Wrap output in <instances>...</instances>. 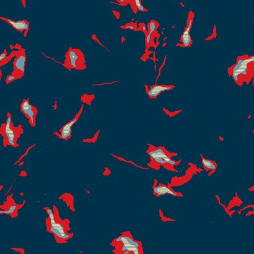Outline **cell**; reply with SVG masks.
<instances>
[{
    "mask_svg": "<svg viewBox=\"0 0 254 254\" xmlns=\"http://www.w3.org/2000/svg\"><path fill=\"white\" fill-rule=\"evenodd\" d=\"M180 3V5H181L182 7H183V8H185V7L186 6L185 5H184V3H183V2H180V3Z\"/></svg>",
    "mask_w": 254,
    "mask_h": 254,
    "instance_id": "32",
    "label": "cell"
},
{
    "mask_svg": "<svg viewBox=\"0 0 254 254\" xmlns=\"http://www.w3.org/2000/svg\"><path fill=\"white\" fill-rule=\"evenodd\" d=\"M249 118H251V115H249V117H248V119H249Z\"/></svg>",
    "mask_w": 254,
    "mask_h": 254,
    "instance_id": "37",
    "label": "cell"
},
{
    "mask_svg": "<svg viewBox=\"0 0 254 254\" xmlns=\"http://www.w3.org/2000/svg\"><path fill=\"white\" fill-rule=\"evenodd\" d=\"M0 18H1V19L3 20V21L8 23L9 26H11L13 29L16 30V31L23 33L24 37L27 36V34H28L30 29V23L27 21L26 19L14 21V20H12L7 18H3V17H1Z\"/></svg>",
    "mask_w": 254,
    "mask_h": 254,
    "instance_id": "12",
    "label": "cell"
},
{
    "mask_svg": "<svg viewBox=\"0 0 254 254\" xmlns=\"http://www.w3.org/2000/svg\"><path fill=\"white\" fill-rule=\"evenodd\" d=\"M20 110L28 119L29 124L32 127L36 126V118L38 113V108L33 104H30V99H24L20 104Z\"/></svg>",
    "mask_w": 254,
    "mask_h": 254,
    "instance_id": "10",
    "label": "cell"
},
{
    "mask_svg": "<svg viewBox=\"0 0 254 254\" xmlns=\"http://www.w3.org/2000/svg\"><path fill=\"white\" fill-rule=\"evenodd\" d=\"M200 156L201 158L202 164L206 170L214 172L216 170L217 167V165L216 162L213 161L209 160V159L204 158L201 155Z\"/></svg>",
    "mask_w": 254,
    "mask_h": 254,
    "instance_id": "16",
    "label": "cell"
},
{
    "mask_svg": "<svg viewBox=\"0 0 254 254\" xmlns=\"http://www.w3.org/2000/svg\"><path fill=\"white\" fill-rule=\"evenodd\" d=\"M17 79H19V78L17 76L16 74L12 73L11 74H9L8 76L6 77V79H5V84H8L9 83L12 82L13 81H14Z\"/></svg>",
    "mask_w": 254,
    "mask_h": 254,
    "instance_id": "23",
    "label": "cell"
},
{
    "mask_svg": "<svg viewBox=\"0 0 254 254\" xmlns=\"http://www.w3.org/2000/svg\"><path fill=\"white\" fill-rule=\"evenodd\" d=\"M60 200L63 201L65 203L68 208H69L72 212H75V207H74V197L72 194L69 193H65L60 195L58 197Z\"/></svg>",
    "mask_w": 254,
    "mask_h": 254,
    "instance_id": "15",
    "label": "cell"
},
{
    "mask_svg": "<svg viewBox=\"0 0 254 254\" xmlns=\"http://www.w3.org/2000/svg\"><path fill=\"white\" fill-rule=\"evenodd\" d=\"M84 108V105H82V106H80L78 112L76 114V115L72 119L70 120L69 122H68L66 124L63 125L58 131L54 132V134L61 140H64L65 141H69L71 137H72V127L77 123L78 120L80 119L81 115H82L83 113Z\"/></svg>",
    "mask_w": 254,
    "mask_h": 254,
    "instance_id": "8",
    "label": "cell"
},
{
    "mask_svg": "<svg viewBox=\"0 0 254 254\" xmlns=\"http://www.w3.org/2000/svg\"><path fill=\"white\" fill-rule=\"evenodd\" d=\"M152 191H153V194L157 197H161V196L167 194H169L174 197H177L179 195L177 193L174 191L170 187L164 184L157 183V181H155V184L153 185Z\"/></svg>",
    "mask_w": 254,
    "mask_h": 254,
    "instance_id": "14",
    "label": "cell"
},
{
    "mask_svg": "<svg viewBox=\"0 0 254 254\" xmlns=\"http://www.w3.org/2000/svg\"><path fill=\"white\" fill-rule=\"evenodd\" d=\"M167 42H165V43H164L163 44H162V47H163V48H165V47L166 46H167Z\"/></svg>",
    "mask_w": 254,
    "mask_h": 254,
    "instance_id": "33",
    "label": "cell"
},
{
    "mask_svg": "<svg viewBox=\"0 0 254 254\" xmlns=\"http://www.w3.org/2000/svg\"><path fill=\"white\" fill-rule=\"evenodd\" d=\"M27 57L25 49L20 48L18 51H16L15 58L13 62V74H16L19 78L24 76Z\"/></svg>",
    "mask_w": 254,
    "mask_h": 254,
    "instance_id": "9",
    "label": "cell"
},
{
    "mask_svg": "<svg viewBox=\"0 0 254 254\" xmlns=\"http://www.w3.org/2000/svg\"><path fill=\"white\" fill-rule=\"evenodd\" d=\"M145 88H146V92L148 96L151 99H157L162 92L172 90L175 88V86L155 84V85L151 86L149 88L147 85H145Z\"/></svg>",
    "mask_w": 254,
    "mask_h": 254,
    "instance_id": "13",
    "label": "cell"
},
{
    "mask_svg": "<svg viewBox=\"0 0 254 254\" xmlns=\"http://www.w3.org/2000/svg\"><path fill=\"white\" fill-rule=\"evenodd\" d=\"M8 51H7L6 49H5L3 50V52L1 54V55H0V61H1V66H2L3 64H5L8 63L9 61L11 60L12 57H13V56H15L16 55V51H13L12 52L11 56L8 57Z\"/></svg>",
    "mask_w": 254,
    "mask_h": 254,
    "instance_id": "17",
    "label": "cell"
},
{
    "mask_svg": "<svg viewBox=\"0 0 254 254\" xmlns=\"http://www.w3.org/2000/svg\"><path fill=\"white\" fill-rule=\"evenodd\" d=\"M23 133V128L22 124L15 127L12 122V115L8 112L7 113V119L5 123L2 124L0 127V134L3 137V147L5 148L11 147L17 148L19 147L18 141Z\"/></svg>",
    "mask_w": 254,
    "mask_h": 254,
    "instance_id": "4",
    "label": "cell"
},
{
    "mask_svg": "<svg viewBox=\"0 0 254 254\" xmlns=\"http://www.w3.org/2000/svg\"><path fill=\"white\" fill-rule=\"evenodd\" d=\"M36 143H34V144H33L31 145V146H30V147H29L28 148V149H27V150L26 151V152H25V153H23V155H22L21 156V157H20L19 158V159H18V161H16V162H15V163H14V164H13V165H16L17 164H18V163H19V162L20 161H21L22 160V159H23V158H24L25 157H26V156L28 155V153H29V152H30V150H31L32 148H33V147H34L36 146Z\"/></svg>",
    "mask_w": 254,
    "mask_h": 254,
    "instance_id": "22",
    "label": "cell"
},
{
    "mask_svg": "<svg viewBox=\"0 0 254 254\" xmlns=\"http://www.w3.org/2000/svg\"><path fill=\"white\" fill-rule=\"evenodd\" d=\"M120 28L123 30H133V31H136V30H138L136 23H128L126 25L120 26Z\"/></svg>",
    "mask_w": 254,
    "mask_h": 254,
    "instance_id": "20",
    "label": "cell"
},
{
    "mask_svg": "<svg viewBox=\"0 0 254 254\" xmlns=\"http://www.w3.org/2000/svg\"><path fill=\"white\" fill-rule=\"evenodd\" d=\"M193 19L194 13L191 11L189 14L187 26H186L184 31L181 36L180 42L182 48H188V47H190L192 45L193 40L191 36V30L193 26Z\"/></svg>",
    "mask_w": 254,
    "mask_h": 254,
    "instance_id": "11",
    "label": "cell"
},
{
    "mask_svg": "<svg viewBox=\"0 0 254 254\" xmlns=\"http://www.w3.org/2000/svg\"><path fill=\"white\" fill-rule=\"evenodd\" d=\"M254 56L243 55L238 57L236 63L229 68L228 73L233 80L242 86L245 82L249 84L253 76Z\"/></svg>",
    "mask_w": 254,
    "mask_h": 254,
    "instance_id": "2",
    "label": "cell"
},
{
    "mask_svg": "<svg viewBox=\"0 0 254 254\" xmlns=\"http://www.w3.org/2000/svg\"><path fill=\"white\" fill-rule=\"evenodd\" d=\"M112 156H113V157H115V158H118V160H120V161H124V162H129V163H131V164H133V165H134V166H136L137 167H138V168H139V169H146V168H143V167H140V166H138V165H137V164H135L134 162H132V161H127V160H125L124 158H121V157H117V156H116V155H111Z\"/></svg>",
    "mask_w": 254,
    "mask_h": 254,
    "instance_id": "25",
    "label": "cell"
},
{
    "mask_svg": "<svg viewBox=\"0 0 254 254\" xmlns=\"http://www.w3.org/2000/svg\"><path fill=\"white\" fill-rule=\"evenodd\" d=\"M13 194L7 196L6 200L0 206V213L9 215L11 218L14 219L18 216L19 210L24 206L26 200H23L21 204H18L13 198Z\"/></svg>",
    "mask_w": 254,
    "mask_h": 254,
    "instance_id": "7",
    "label": "cell"
},
{
    "mask_svg": "<svg viewBox=\"0 0 254 254\" xmlns=\"http://www.w3.org/2000/svg\"><path fill=\"white\" fill-rule=\"evenodd\" d=\"M65 68L69 71L72 69L76 70H83L86 68L85 55L80 49L73 48L70 47L65 54L64 60Z\"/></svg>",
    "mask_w": 254,
    "mask_h": 254,
    "instance_id": "6",
    "label": "cell"
},
{
    "mask_svg": "<svg viewBox=\"0 0 254 254\" xmlns=\"http://www.w3.org/2000/svg\"><path fill=\"white\" fill-rule=\"evenodd\" d=\"M41 53L43 54V56H44L46 58H48V59H50V60H53L54 62H56L57 64H60V65H62L63 67H64L65 68V65H64V63H61L60 62H59V61H57V60H56L54 58V57H50V56H47V55H46V54L43 53V52H41Z\"/></svg>",
    "mask_w": 254,
    "mask_h": 254,
    "instance_id": "27",
    "label": "cell"
},
{
    "mask_svg": "<svg viewBox=\"0 0 254 254\" xmlns=\"http://www.w3.org/2000/svg\"><path fill=\"white\" fill-rule=\"evenodd\" d=\"M152 36L150 35L149 33H147L146 34H145V43H146V46H147V48H149V46H151V43L152 42Z\"/></svg>",
    "mask_w": 254,
    "mask_h": 254,
    "instance_id": "24",
    "label": "cell"
},
{
    "mask_svg": "<svg viewBox=\"0 0 254 254\" xmlns=\"http://www.w3.org/2000/svg\"><path fill=\"white\" fill-rule=\"evenodd\" d=\"M219 139L221 141H223V140H224V138H223V137H219Z\"/></svg>",
    "mask_w": 254,
    "mask_h": 254,
    "instance_id": "35",
    "label": "cell"
},
{
    "mask_svg": "<svg viewBox=\"0 0 254 254\" xmlns=\"http://www.w3.org/2000/svg\"><path fill=\"white\" fill-rule=\"evenodd\" d=\"M130 3H132V5L134 6V8L137 9V11H141L143 12H148V9H147L144 7L142 5L141 1L140 0H135V1H130Z\"/></svg>",
    "mask_w": 254,
    "mask_h": 254,
    "instance_id": "19",
    "label": "cell"
},
{
    "mask_svg": "<svg viewBox=\"0 0 254 254\" xmlns=\"http://www.w3.org/2000/svg\"><path fill=\"white\" fill-rule=\"evenodd\" d=\"M99 132H100V130H98L96 132V134H94V136L93 138H87V139H82V142H83V143H96L97 139H98V137H99Z\"/></svg>",
    "mask_w": 254,
    "mask_h": 254,
    "instance_id": "21",
    "label": "cell"
},
{
    "mask_svg": "<svg viewBox=\"0 0 254 254\" xmlns=\"http://www.w3.org/2000/svg\"><path fill=\"white\" fill-rule=\"evenodd\" d=\"M117 82H119V81H113V82H104V83H102V84H92V86H104V85H106V84H115V83H117Z\"/></svg>",
    "mask_w": 254,
    "mask_h": 254,
    "instance_id": "29",
    "label": "cell"
},
{
    "mask_svg": "<svg viewBox=\"0 0 254 254\" xmlns=\"http://www.w3.org/2000/svg\"><path fill=\"white\" fill-rule=\"evenodd\" d=\"M92 39L93 40H94V41H95V42H96L98 43H99V44L100 46H101L102 47H103V48H104V49H106V50H108V52H109L110 50H108V49H107L106 47H105V46L103 44V43H102L100 42V40L97 38V37H96V36L95 34H92Z\"/></svg>",
    "mask_w": 254,
    "mask_h": 254,
    "instance_id": "26",
    "label": "cell"
},
{
    "mask_svg": "<svg viewBox=\"0 0 254 254\" xmlns=\"http://www.w3.org/2000/svg\"><path fill=\"white\" fill-rule=\"evenodd\" d=\"M22 3H26V1H22ZM23 8H26V5L25 4H23Z\"/></svg>",
    "mask_w": 254,
    "mask_h": 254,
    "instance_id": "34",
    "label": "cell"
},
{
    "mask_svg": "<svg viewBox=\"0 0 254 254\" xmlns=\"http://www.w3.org/2000/svg\"><path fill=\"white\" fill-rule=\"evenodd\" d=\"M167 38H168V37H167V36H166V37H165V38L163 39V41H164V42H165V40L167 39Z\"/></svg>",
    "mask_w": 254,
    "mask_h": 254,
    "instance_id": "36",
    "label": "cell"
},
{
    "mask_svg": "<svg viewBox=\"0 0 254 254\" xmlns=\"http://www.w3.org/2000/svg\"><path fill=\"white\" fill-rule=\"evenodd\" d=\"M11 249L13 250V251L17 252L20 253H22V254H24L25 253V249H23V248H11Z\"/></svg>",
    "mask_w": 254,
    "mask_h": 254,
    "instance_id": "28",
    "label": "cell"
},
{
    "mask_svg": "<svg viewBox=\"0 0 254 254\" xmlns=\"http://www.w3.org/2000/svg\"><path fill=\"white\" fill-rule=\"evenodd\" d=\"M114 249L113 252L117 254H142L144 253L143 245L135 240L130 231H124L115 238L110 243Z\"/></svg>",
    "mask_w": 254,
    "mask_h": 254,
    "instance_id": "3",
    "label": "cell"
},
{
    "mask_svg": "<svg viewBox=\"0 0 254 254\" xmlns=\"http://www.w3.org/2000/svg\"><path fill=\"white\" fill-rule=\"evenodd\" d=\"M43 209L48 215L45 219L46 231L53 235L57 244H66L74 236V233L71 232L70 221L61 218L59 210L55 205H53L52 208L43 207Z\"/></svg>",
    "mask_w": 254,
    "mask_h": 254,
    "instance_id": "1",
    "label": "cell"
},
{
    "mask_svg": "<svg viewBox=\"0 0 254 254\" xmlns=\"http://www.w3.org/2000/svg\"><path fill=\"white\" fill-rule=\"evenodd\" d=\"M159 26V23L155 21L154 19H152L148 22L147 25V30H148V33H149L150 35L152 36L155 34V33L157 31V29Z\"/></svg>",
    "mask_w": 254,
    "mask_h": 254,
    "instance_id": "18",
    "label": "cell"
},
{
    "mask_svg": "<svg viewBox=\"0 0 254 254\" xmlns=\"http://www.w3.org/2000/svg\"><path fill=\"white\" fill-rule=\"evenodd\" d=\"M140 29L141 31H143L145 34L148 32V30H147V26L144 24V23H141L140 24Z\"/></svg>",
    "mask_w": 254,
    "mask_h": 254,
    "instance_id": "30",
    "label": "cell"
},
{
    "mask_svg": "<svg viewBox=\"0 0 254 254\" xmlns=\"http://www.w3.org/2000/svg\"><path fill=\"white\" fill-rule=\"evenodd\" d=\"M2 70H0V80H2Z\"/></svg>",
    "mask_w": 254,
    "mask_h": 254,
    "instance_id": "31",
    "label": "cell"
},
{
    "mask_svg": "<svg viewBox=\"0 0 254 254\" xmlns=\"http://www.w3.org/2000/svg\"><path fill=\"white\" fill-rule=\"evenodd\" d=\"M147 153L149 156L152 164L158 166L169 165L170 167L177 165L178 162L172 158L171 155L165 149L164 147H154L151 144H148Z\"/></svg>",
    "mask_w": 254,
    "mask_h": 254,
    "instance_id": "5",
    "label": "cell"
}]
</instances>
